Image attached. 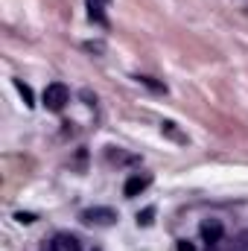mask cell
Returning <instances> with one entry per match:
<instances>
[{
    "label": "cell",
    "mask_w": 248,
    "mask_h": 251,
    "mask_svg": "<svg viewBox=\"0 0 248 251\" xmlns=\"http://www.w3.org/2000/svg\"><path fill=\"white\" fill-rule=\"evenodd\" d=\"M41 100H44V108H47V111H62L64 105L70 102V91L64 88L62 82H50V85L44 88Z\"/></svg>",
    "instance_id": "obj_1"
},
{
    "label": "cell",
    "mask_w": 248,
    "mask_h": 251,
    "mask_svg": "<svg viewBox=\"0 0 248 251\" xmlns=\"http://www.w3.org/2000/svg\"><path fill=\"white\" fill-rule=\"evenodd\" d=\"M82 222H85V225L108 228V225H114V222H117V213H114L111 207H88V210L82 213Z\"/></svg>",
    "instance_id": "obj_2"
},
{
    "label": "cell",
    "mask_w": 248,
    "mask_h": 251,
    "mask_svg": "<svg viewBox=\"0 0 248 251\" xmlns=\"http://www.w3.org/2000/svg\"><path fill=\"white\" fill-rule=\"evenodd\" d=\"M152 184V178L149 176H128L125 178V184H123V193L128 196V199H134V196H140L143 190Z\"/></svg>",
    "instance_id": "obj_3"
},
{
    "label": "cell",
    "mask_w": 248,
    "mask_h": 251,
    "mask_svg": "<svg viewBox=\"0 0 248 251\" xmlns=\"http://www.w3.org/2000/svg\"><path fill=\"white\" fill-rule=\"evenodd\" d=\"M50 251H82V243L73 234H56L50 240Z\"/></svg>",
    "instance_id": "obj_4"
},
{
    "label": "cell",
    "mask_w": 248,
    "mask_h": 251,
    "mask_svg": "<svg viewBox=\"0 0 248 251\" xmlns=\"http://www.w3.org/2000/svg\"><path fill=\"white\" fill-rule=\"evenodd\" d=\"M222 234H225V228H222L219 219H210V222L201 225V240H204V243H219Z\"/></svg>",
    "instance_id": "obj_5"
},
{
    "label": "cell",
    "mask_w": 248,
    "mask_h": 251,
    "mask_svg": "<svg viewBox=\"0 0 248 251\" xmlns=\"http://www.w3.org/2000/svg\"><path fill=\"white\" fill-rule=\"evenodd\" d=\"M88 15H91V21H97L99 26H108V18H105V12H102V3L88 0Z\"/></svg>",
    "instance_id": "obj_6"
},
{
    "label": "cell",
    "mask_w": 248,
    "mask_h": 251,
    "mask_svg": "<svg viewBox=\"0 0 248 251\" xmlns=\"http://www.w3.org/2000/svg\"><path fill=\"white\" fill-rule=\"evenodd\" d=\"M161 131H164L167 137H173L175 143H187V134L184 131H178V126L173 123V120H164V123H161Z\"/></svg>",
    "instance_id": "obj_7"
},
{
    "label": "cell",
    "mask_w": 248,
    "mask_h": 251,
    "mask_svg": "<svg viewBox=\"0 0 248 251\" xmlns=\"http://www.w3.org/2000/svg\"><path fill=\"white\" fill-rule=\"evenodd\" d=\"M15 88H18V94L24 97V105H26V108H32V105H35V97H32V88H29V85H26L24 79H15Z\"/></svg>",
    "instance_id": "obj_8"
},
{
    "label": "cell",
    "mask_w": 248,
    "mask_h": 251,
    "mask_svg": "<svg viewBox=\"0 0 248 251\" xmlns=\"http://www.w3.org/2000/svg\"><path fill=\"white\" fill-rule=\"evenodd\" d=\"M140 85H146V88H152V91H158V94H167V85H161V82H155L152 76H134Z\"/></svg>",
    "instance_id": "obj_9"
},
{
    "label": "cell",
    "mask_w": 248,
    "mask_h": 251,
    "mask_svg": "<svg viewBox=\"0 0 248 251\" xmlns=\"http://www.w3.org/2000/svg\"><path fill=\"white\" fill-rule=\"evenodd\" d=\"M152 216H155V207H146L143 213H137V225L149 228V225H152Z\"/></svg>",
    "instance_id": "obj_10"
},
{
    "label": "cell",
    "mask_w": 248,
    "mask_h": 251,
    "mask_svg": "<svg viewBox=\"0 0 248 251\" xmlns=\"http://www.w3.org/2000/svg\"><path fill=\"white\" fill-rule=\"evenodd\" d=\"M85 50L88 53H105V44L102 41H85Z\"/></svg>",
    "instance_id": "obj_11"
},
{
    "label": "cell",
    "mask_w": 248,
    "mask_h": 251,
    "mask_svg": "<svg viewBox=\"0 0 248 251\" xmlns=\"http://www.w3.org/2000/svg\"><path fill=\"white\" fill-rule=\"evenodd\" d=\"M15 219H18L21 225H32V222H35V213H24V210H21V213H15Z\"/></svg>",
    "instance_id": "obj_12"
},
{
    "label": "cell",
    "mask_w": 248,
    "mask_h": 251,
    "mask_svg": "<svg viewBox=\"0 0 248 251\" xmlns=\"http://www.w3.org/2000/svg\"><path fill=\"white\" fill-rule=\"evenodd\" d=\"M178 251H196V249H193V243H187V240H181V243H178Z\"/></svg>",
    "instance_id": "obj_13"
},
{
    "label": "cell",
    "mask_w": 248,
    "mask_h": 251,
    "mask_svg": "<svg viewBox=\"0 0 248 251\" xmlns=\"http://www.w3.org/2000/svg\"><path fill=\"white\" fill-rule=\"evenodd\" d=\"M97 3H108V0H97Z\"/></svg>",
    "instance_id": "obj_14"
}]
</instances>
